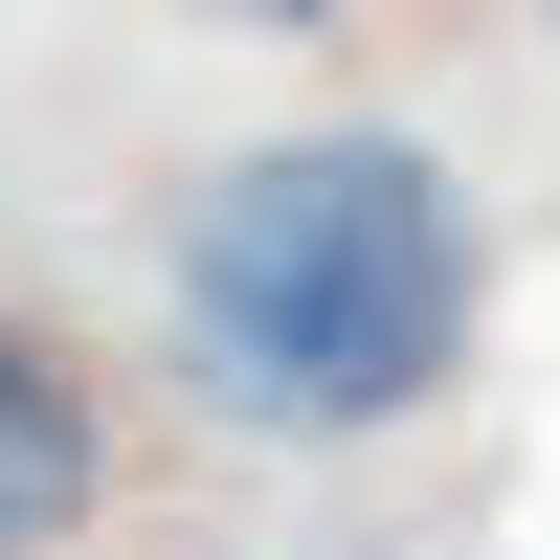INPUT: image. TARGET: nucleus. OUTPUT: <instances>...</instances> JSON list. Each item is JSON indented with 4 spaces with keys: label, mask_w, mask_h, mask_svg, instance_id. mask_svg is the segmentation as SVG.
Returning a JSON list of instances; mask_svg holds the SVG:
<instances>
[{
    "label": "nucleus",
    "mask_w": 560,
    "mask_h": 560,
    "mask_svg": "<svg viewBox=\"0 0 560 560\" xmlns=\"http://www.w3.org/2000/svg\"><path fill=\"white\" fill-rule=\"evenodd\" d=\"M471 314H493V247H471V179L427 135H247V158L179 179L158 224V337L224 427L269 448H359V427H427L471 382Z\"/></svg>",
    "instance_id": "1"
},
{
    "label": "nucleus",
    "mask_w": 560,
    "mask_h": 560,
    "mask_svg": "<svg viewBox=\"0 0 560 560\" xmlns=\"http://www.w3.org/2000/svg\"><path fill=\"white\" fill-rule=\"evenodd\" d=\"M90 516H113V427H90V382L0 314V560H68Z\"/></svg>",
    "instance_id": "2"
},
{
    "label": "nucleus",
    "mask_w": 560,
    "mask_h": 560,
    "mask_svg": "<svg viewBox=\"0 0 560 560\" xmlns=\"http://www.w3.org/2000/svg\"><path fill=\"white\" fill-rule=\"evenodd\" d=\"M179 23H247V45H314L337 0H179Z\"/></svg>",
    "instance_id": "3"
}]
</instances>
